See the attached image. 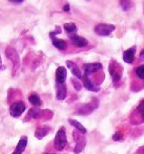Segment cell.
Listing matches in <instances>:
<instances>
[{"instance_id":"cell-1","label":"cell","mask_w":144,"mask_h":154,"mask_svg":"<svg viewBox=\"0 0 144 154\" xmlns=\"http://www.w3.org/2000/svg\"><path fill=\"white\" fill-rule=\"evenodd\" d=\"M66 143H68V138H66V132L65 128H60L58 130L57 134L54 139V147L57 151H62L65 148Z\"/></svg>"},{"instance_id":"cell-2","label":"cell","mask_w":144,"mask_h":154,"mask_svg":"<svg viewBox=\"0 0 144 154\" xmlns=\"http://www.w3.org/2000/svg\"><path fill=\"white\" fill-rule=\"evenodd\" d=\"M5 55L7 57L13 62V76H15L17 71L19 70L20 68V57L18 55L17 51H16L14 48L12 47H8L7 50H5Z\"/></svg>"},{"instance_id":"cell-3","label":"cell","mask_w":144,"mask_h":154,"mask_svg":"<svg viewBox=\"0 0 144 154\" xmlns=\"http://www.w3.org/2000/svg\"><path fill=\"white\" fill-rule=\"evenodd\" d=\"M73 135H74V139L76 141V147H75L74 152L76 154H79L80 152L83 151V149L86 146V138L82 135V133H80L79 131L75 130L73 132Z\"/></svg>"},{"instance_id":"cell-4","label":"cell","mask_w":144,"mask_h":154,"mask_svg":"<svg viewBox=\"0 0 144 154\" xmlns=\"http://www.w3.org/2000/svg\"><path fill=\"white\" fill-rule=\"evenodd\" d=\"M26 106L23 101H16L13 103L10 107V114L12 117H19L21 114L26 111Z\"/></svg>"},{"instance_id":"cell-5","label":"cell","mask_w":144,"mask_h":154,"mask_svg":"<svg viewBox=\"0 0 144 154\" xmlns=\"http://www.w3.org/2000/svg\"><path fill=\"white\" fill-rule=\"evenodd\" d=\"M116 26L112 24L107 23H99L95 26V32L96 34L100 35V36H108L112 32H114Z\"/></svg>"},{"instance_id":"cell-6","label":"cell","mask_w":144,"mask_h":154,"mask_svg":"<svg viewBox=\"0 0 144 154\" xmlns=\"http://www.w3.org/2000/svg\"><path fill=\"white\" fill-rule=\"evenodd\" d=\"M123 69L117 63L116 61H112L110 66V73L112 77V80L115 82H118L121 79V76H122Z\"/></svg>"},{"instance_id":"cell-7","label":"cell","mask_w":144,"mask_h":154,"mask_svg":"<svg viewBox=\"0 0 144 154\" xmlns=\"http://www.w3.org/2000/svg\"><path fill=\"white\" fill-rule=\"evenodd\" d=\"M93 101H94V103H88V105H84V106H82L81 108H79L78 113L79 114H91L94 110L98 108V100H97V99L94 98Z\"/></svg>"},{"instance_id":"cell-8","label":"cell","mask_w":144,"mask_h":154,"mask_svg":"<svg viewBox=\"0 0 144 154\" xmlns=\"http://www.w3.org/2000/svg\"><path fill=\"white\" fill-rule=\"evenodd\" d=\"M102 69V64L99 62H95V63H87L84 66V72L86 76L94 74V73H97L98 71H100Z\"/></svg>"},{"instance_id":"cell-9","label":"cell","mask_w":144,"mask_h":154,"mask_svg":"<svg viewBox=\"0 0 144 154\" xmlns=\"http://www.w3.org/2000/svg\"><path fill=\"white\" fill-rule=\"evenodd\" d=\"M66 69L63 68V66H59L56 71V82L58 85H62L65 82V79H66Z\"/></svg>"},{"instance_id":"cell-10","label":"cell","mask_w":144,"mask_h":154,"mask_svg":"<svg viewBox=\"0 0 144 154\" xmlns=\"http://www.w3.org/2000/svg\"><path fill=\"white\" fill-rule=\"evenodd\" d=\"M81 79H82L84 87H85V88H86L88 91H92V92H99V91H100V88H99V87L96 86V85H94L93 82H92V80L89 79V77H88V76H86V75H83V76L81 77Z\"/></svg>"},{"instance_id":"cell-11","label":"cell","mask_w":144,"mask_h":154,"mask_svg":"<svg viewBox=\"0 0 144 154\" xmlns=\"http://www.w3.org/2000/svg\"><path fill=\"white\" fill-rule=\"evenodd\" d=\"M56 97H57L58 100H63L65 99L66 94H68V89H66L65 84H62V85H58L56 86Z\"/></svg>"},{"instance_id":"cell-12","label":"cell","mask_w":144,"mask_h":154,"mask_svg":"<svg viewBox=\"0 0 144 154\" xmlns=\"http://www.w3.org/2000/svg\"><path fill=\"white\" fill-rule=\"evenodd\" d=\"M26 146H28V137L26 136H22L20 138V140L18 141V145L16 146L15 151L12 154H22L26 150Z\"/></svg>"},{"instance_id":"cell-13","label":"cell","mask_w":144,"mask_h":154,"mask_svg":"<svg viewBox=\"0 0 144 154\" xmlns=\"http://www.w3.org/2000/svg\"><path fill=\"white\" fill-rule=\"evenodd\" d=\"M135 53H136L135 47L124 51V53H123V60H124L126 63H131V62L134 61V58H135Z\"/></svg>"},{"instance_id":"cell-14","label":"cell","mask_w":144,"mask_h":154,"mask_svg":"<svg viewBox=\"0 0 144 154\" xmlns=\"http://www.w3.org/2000/svg\"><path fill=\"white\" fill-rule=\"evenodd\" d=\"M51 131V128L49 126H42L40 128H37L36 132H35V137L38 139H42L45 135H47Z\"/></svg>"},{"instance_id":"cell-15","label":"cell","mask_w":144,"mask_h":154,"mask_svg":"<svg viewBox=\"0 0 144 154\" xmlns=\"http://www.w3.org/2000/svg\"><path fill=\"white\" fill-rule=\"evenodd\" d=\"M70 40H72V42L74 43L76 47H79V48L86 47V45H88V41H87L84 37H81V36H72Z\"/></svg>"},{"instance_id":"cell-16","label":"cell","mask_w":144,"mask_h":154,"mask_svg":"<svg viewBox=\"0 0 144 154\" xmlns=\"http://www.w3.org/2000/svg\"><path fill=\"white\" fill-rule=\"evenodd\" d=\"M66 66L70 69L72 73L77 77V78H81V77H82V74H81V72H80V69L78 68V66H77L75 62L70 61V60H68V61H66Z\"/></svg>"},{"instance_id":"cell-17","label":"cell","mask_w":144,"mask_h":154,"mask_svg":"<svg viewBox=\"0 0 144 154\" xmlns=\"http://www.w3.org/2000/svg\"><path fill=\"white\" fill-rule=\"evenodd\" d=\"M28 100H30V103H32L33 106H35V107H40V106L42 105L41 98L36 93H32V94L28 96Z\"/></svg>"},{"instance_id":"cell-18","label":"cell","mask_w":144,"mask_h":154,"mask_svg":"<svg viewBox=\"0 0 144 154\" xmlns=\"http://www.w3.org/2000/svg\"><path fill=\"white\" fill-rule=\"evenodd\" d=\"M68 122H70V124L72 125L73 127H75V128L77 129V131H79V132L82 133V134H85V133L87 132L86 129L84 128V126H82V125H81L79 122H77V120H75V119H68Z\"/></svg>"},{"instance_id":"cell-19","label":"cell","mask_w":144,"mask_h":154,"mask_svg":"<svg viewBox=\"0 0 144 154\" xmlns=\"http://www.w3.org/2000/svg\"><path fill=\"white\" fill-rule=\"evenodd\" d=\"M53 45L57 48L58 50H65L68 48V43L65 42L62 39H57V38H53Z\"/></svg>"},{"instance_id":"cell-20","label":"cell","mask_w":144,"mask_h":154,"mask_svg":"<svg viewBox=\"0 0 144 154\" xmlns=\"http://www.w3.org/2000/svg\"><path fill=\"white\" fill-rule=\"evenodd\" d=\"M120 5L123 11H129L133 7V3H131L130 0H120Z\"/></svg>"},{"instance_id":"cell-21","label":"cell","mask_w":144,"mask_h":154,"mask_svg":"<svg viewBox=\"0 0 144 154\" xmlns=\"http://www.w3.org/2000/svg\"><path fill=\"white\" fill-rule=\"evenodd\" d=\"M63 28H64V30H65V32H68V34H70V33H75L77 31V26H75V23H73V22L65 23Z\"/></svg>"},{"instance_id":"cell-22","label":"cell","mask_w":144,"mask_h":154,"mask_svg":"<svg viewBox=\"0 0 144 154\" xmlns=\"http://www.w3.org/2000/svg\"><path fill=\"white\" fill-rule=\"evenodd\" d=\"M143 69H144V66H138V68L136 69V74H137V76L139 77L140 79H143V78H144Z\"/></svg>"},{"instance_id":"cell-23","label":"cell","mask_w":144,"mask_h":154,"mask_svg":"<svg viewBox=\"0 0 144 154\" xmlns=\"http://www.w3.org/2000/svg\"><path fill=\"white\" fill-rule=\"evenodd\" d=\"M72 84L74 85L75 89H76L77 91H80L81 89H82V86H81L80 82H78V80H77L76 78H73V79H72Z\"/></svg>"},{"instance_id":"cell-24","label":"cell","mask_w":144,"mask_h":154,"mask_svg":"<svg viewBox=\"0 0 144 154\" xmlns=\"http://www.w3.org/2000/svg\"><path fill=\"white\" fill-rule=\"evenodd\" d=\"M112 139L116 141H120V140H123V135L121 134L120 132H117L116 134L112 136Z\"/></svg>"},{"instance_id":"cell-25","label":"cell","mask_w":144,"mask_h":154,"mask_svg":"<svg viewBox=\"0 0 144 154\" xmlns=\"http://www.w3.org/2000/svg\"><path fill=\"white\" fill-rule=\"evenodd\" d=\"M11 2H16V3H21L23 2V0H10Z\"/></svg>"},{"instance_id":"cell-26","label":"cell","mask_w":144,"mask_h":154,"mask_svg":"<svg viewBox=\"0 0 144 154\" xmlns=\"http://www.w3.org/2000/svg\"><path fill=\"white\" fill-rule=\"evenodd\" d=\"M63 10H64L65 12H68V11H70V5H64V8H63Z\"/></svg>"},{"instance_id":"cell-27","label":"cell","mask_w":144,"mask_h":154,"mask_svg":"<svg viewBox=\"0 0 144 154\" xmlns=\"http://www.w3.org/2000/svg\"><path fill=\"white\" fill-rule=\"evenodd\" d=\"M3 66H2V60H1V56H0V70L2 69Z\"/></svg>"},{"instance_id":"cell-28","label":"cell","mask_w":144,"mask_h":154,"mask_svg":"<svg viewBox=\"0 0 144 154\" xmlns=\"http://www.w3.org/2000/svg\"><path fill=\"white\" fill-rule=\"evenodd\" d=\"M45 154H46V153H45Z\"/></svg>"}]
</instances>
